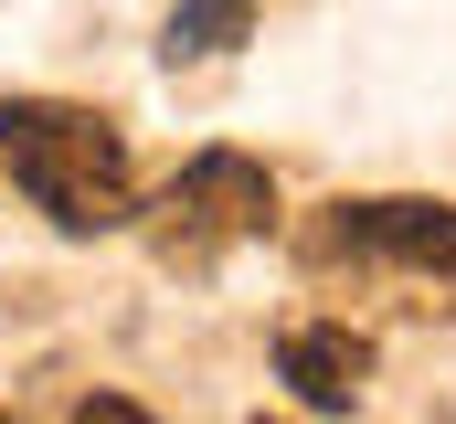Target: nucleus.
<instances>
[{"instance_id":"1","label":"nucleus","mask_w":456,"mask_h":424,"mask_svg":"<svg viewBox=\"0 0 456 424\" xmlns=\"http://www.w3.org/2000/svg\"><path fill=\"white\" fill-rule=\"evenodd\" d=\"M0 159H11L21 202L43 212L53 233H117V223H138L127 138H117V117H96V106L11 96L0 106Z\"/></svg>"},{"instance_id":"2","label":"nucleus","mask_w":456,"mask_h":424,"mask_svg":"<svg viewBox=\"0 0 456 424\" xmlns=\"http://www.w3.org/2000/svg\"><path fill=\"white\" fill-rule=\"evenodd\" d=\"M255 233H276V181H265V159H244V149L181 159V181L159 192V223H149L159 265H213L233 244H255Z\"/></svg>"},{"instance_id":"3","label":"nucleus","mask_w":456,"mask_h":424,"mask_svg":"<svg viewBox=\"0 0 456 424\" xmlns=\"http://www.w3.org/2000/svg\"><path fill=\"white\" fill-rule=\"evenodd\" d=\"M308 255H361L456 287V202H330V223H308Z\"/></svg>"},{"instance_id":"4","label":"nucleus","mask_w":456,"mask_h":424,"mask_svg":"<svg viewBox=\"0 0 456 424\" xmlns=\"http://www.w3.org/2000/svg\"><path fill=\"white\" fill-rule=\"evenodd\" d=\"M276 382H287L308 414H350V404H361V382H371V339L340 329V318H308V329H287V339H276Z\"/></svg>"},{"instance_id":"5","label":"nucleus","mask_w":456,"mask_h":424,"mask_svg":"<svg viewBox=\"0 0 456 424\" xmlns=\"http://www.w3.org/2000/svg\"><path fill=\"white\" fill-rule=\"evenodd\" d=\"M244 32H255V0H181L159 53H170V64H213V53H233V43H244Z\"/></svg>"},{"instance_id":"6","label":"nucleus","mask_w":456,"mask_h":424,"mask_svg":"<svg viewBox=\"0 0 456 424\" xmlns=\"http://www.w3.org/2000/svg\"><path fill=\"white\" fill-rule=\"evenodd\" d=\"M64 424H149V414H138L127 393H96V404H75V414H64Z\"/></svg>"}]
</instances>
